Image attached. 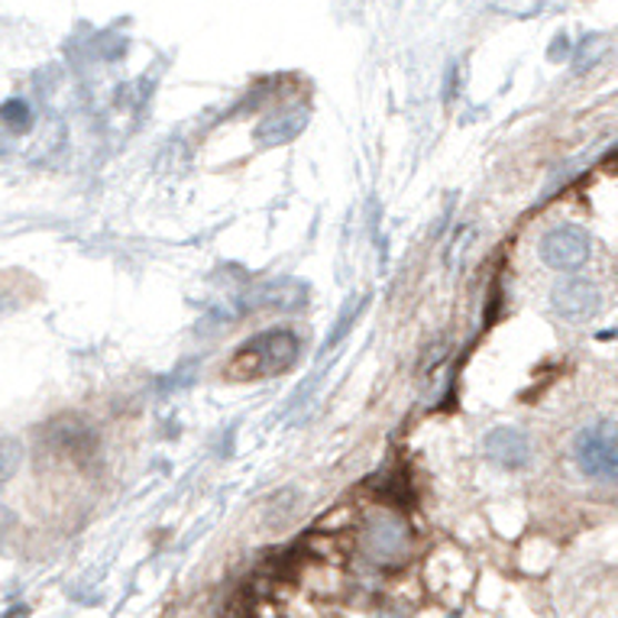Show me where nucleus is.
I'll return each mask as SVG.
<instances>
[{
    "instance_id": "4",
    "label": "nucleus",
    "mask_w": 618,
    "mask_h": 618,
    "mask_svg": "<svg viewBox=\"0 0 618 618\" xmlns=\"http://www.w3.org/2000/svg\"><path fill=\"white\" fill-rule=\"evenodd\" d=\"M554 308L560 311L567 321H589L602 308V295H599L596 285H589L582 278H570V282H560L554 288Z\"/></svg>"
},
{
    "instance_id": "8",
    "label": "nucleus",
    "mask_w": 618,
    "mask_h": 618,
    "mask_svg": "<svg viewBox=\"0 0 618 618\" xmlns=\"http://www.w3.org/2000/svg\"><path fill=\"white\" fill-rule=\"evenodd\" d=\"M596 45H599V39L596 37H589L586 42H582V49H580L582 59L577 62V72H586L589 65H596V62H599V55H592V49H596Z\"/></svg>"
},
{
    "instance_id": "2",
    "label": "nucleus",
    "mask_w": 618,
    "mask_h": 618,
    "mask_svg": "<svg viewBox=\"0 0 618 618\" xmlns=\"http://www.w3.org/2000/svg\"><path fill=\"white\" fill-rule=\"evenodd\" d=\"M577 460H580V466L589 476L616 479L618 454L612 427H589V430H582L580 440H577Z\"/></svg>"
},
{
    "instance_id": "7",
    "label": "nucleus",
    "mask_w": 618,
    "mask_h": 618,
    "mask_svg": "<svg viewBox=\"0 0 618 618\" xmlns=\"http://www.w3.org/2000/svg\"><path fill=\"white\" fill-rule=\"evenodd\" d=\"M0 120L10 126V130H17V133H23L30 123H33V114H30V104L27 101H20V98H13V101H7L3 108H0Z\"/></svg>"
},
{
    "instance_id": "1",
    "label": "nucleus",
    "mask_w": 618,
    "mask_h": 618,
    "mask_svg": "<svg viewBox=\"0 0 618 618\" xmlns=\"http://www.w3.org/2000/svg\"><path fill=\"white\" fill-rule=\"evenodd\" d=\"M295 359H298V337L292 331H266L233 353L227 376L236 383H253L292 369Z\"/></svg>"
},
{
    "instance_id": "3",
    "label": "nucleus",
    "mask_w": 618,
    "mask_h": 618,
    "mask_svg": "<svg viewBox=\"0 0 618 618\" xmlns=\"http://www.w3.org/2000/svg\"><path fill=\"white\" fill-rule=\"evenodd\" d=\"M589 256V236L580 227H557L544 236L541 260L550 270H580Z\"/></svg>"
},
{
    "instance_id": "6",
    "label": "nucleus",
    "mask_w": 618,
    "mask_h": 618,
    "mask_svg": "<svg viewBox=\"0 0 618 618\" xmlns=\"http://www.w3.org/2000/svg\"><path fill=\"white\" fill-rule=\"evenodd\" d=\"M405 547V535L395 521H379L373 531H369V554L383 557V560H392L395 550Z\"/></svg>"
},
{
    "instance_id": "5",
    "label": "nucleus",
    "mask_w": 618,
    "mask_h": 618,
    "mask_svg": "<svg viewBox=\"0 0 618 618\" xmlns=\"http://www.w3.org/2000/svg\"><path fill=\"white\" fill-rule=\"evenodd\" d=\"M486 450L496 464H503L505 469H521L531 460V444L525 434L511 430V427H499L486 437Z\"/></svg>"
}]
</instances>
